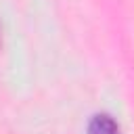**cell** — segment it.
Wrapping results in <instances>:
<instances>
[{"instance_id":"cell-1","label":"cell","mask_w":134,"mask_h":134,"mask_svg":"<svg viewBox=\"0 0 134 134\" xmlns=\"http://www.w3.org/2000/svg\"><path fill=\"white\" fill-rule=\"evenodd\" d=\"M86 134H124L119 124L109 115V113H96L90 121H88V130Z\"/></svg>"}]
</instances>
